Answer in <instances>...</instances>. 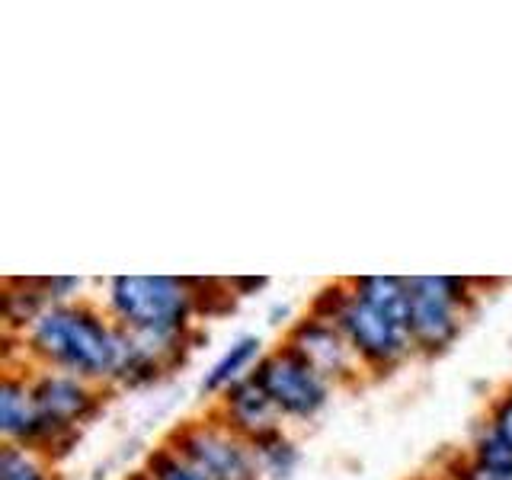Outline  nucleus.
Segmentation results:
<instances>
[{"mask_svg": "<svg viewBox=\"0 0 512 480\" xmlns=\"http://www.w3.org/2000/svg\"><path fill=\"white\" fill-rule=\"evenodd\" d=\"M484 426L490 432H496V436H500L506 445H512V388L500 391V394L490 400Z\"/></svg>", "mask_w": 512, "mask_h": 480, "instance_id": "nucleus-18", "label": "nucleus"}, {"mask_svg": "<svg viewBox=\"0 0 512 480\" xmlns=\"http://www.w3.org/2000/svg\"><path fill=\"white\" fill-rule=\"evenodd\" d=\"M282 343L292 352H298L311 368H317L333 388H349V384H359L368 375L365 365L356 356V349H352L343 336V330L324 317L304 314L301 320H295V324L288 327Z\"/></svg>", "mask_w": 512, "mask_h": 480, "instance_id": "nucleus-8", "label": "nucleus"}, {"mask_svg": "<svg viewBox=\"0 0 512 480\" xmlns=\"http://www.w3.org/2000/svg\"><path fill=\"white\" fill-rule=\"evenodd\" d=\"M407 333L416 356L436 359L455 346L464 320L474 311L477 292L471 279L458 276H410Z\"/></svg>", "mask_w": 512, "mask_h": 480, "instance_id": "nucleus-5", "label": "nucleus"}, {"mask_svg": "<svg viewBox=\"0 0 512 480\" xmlns=\"http://www.w3.org/2000/svg\"><path fill=\"white\" fill-rule=\"evenodd\" d=\"M0 436L7 445L36 452L42 442V413L29 381V365H7L0 381Z\"/></svg>", "mask_w": 512, "mask_h": 480, "instance_id": "nucleus-10", "label": "nucleus"}, {"mask_svg": "<svg viewBox=\"0 0 512 480\" xmlns=\"http://www.w3.org/2000/svg\"><path fill=\"white\" fill-rule=\"evenodd\" d=\"M141 474L148 480H205L196 468H192V464H186L167 445L154 448V452L148 455V461H144Z\"/></svg>", "mask_w": 512, "mask_h": 480, "instance_id": "nucleus-17", "label": "nucleus"}, {"mask_svg": "<svg viewBox=\"0 0 512 480\" xmlns=\"http://www.w3.org/2000/svg\"><path fill=\"white\" fill-rule=\"evenodd\" d=\"M212 413L250 445L285 429V416L269 400V394L263 391V384L256 381V375H247L244 381H237L224 394H218Z\"/></svg>", "mask_w": 512, "mask_h": 480, "instance_id": "nucleus-9", "label": "nucleus"}, {"mask_svg": "<svg viewBox=\"0 0 512 480\" xmlns=\"http://www.w3.org/2000/svg\"><path fill=\"white\" fill-rule=\"evenodd\" d=\"M448 480H487V477H480L474 468H471V464H468V458H458L455 461V468H448V474H445Z\"/></svg>", "mask_w": 512, "mask_h": 480, "instance_id": "nucleus-20", "label": "nucleus"}, {"mask_svg": "<svg viewBox=\"0 0 512 480\" xmlns=\"http://www.w3.org/2000/svg\"><path fill=\"white\" fill-rule=\"evenodd\" d=\"M128 480H148V477H144V474H141V471H138V474H135V477H128Z\"/></svg>", "mask_w": 512, "mask_h": 480, "instance_id": "nucleus-22", "label": "nucleus"}, {"mask_svg": "<svg viewBox=\"0 0 512 480\" xmlns=\"http://www.w3.org/2000/svg\"><path fill=\"white\" fill-rule=\"evenodd\" d=\"M308 314L324 317L343 330V336L349 340V346L356 349V356L365 365L368 375H388L394 368L404 365L410 356H416L407 327L391 320L388 314L368 308V304L352 292L349 279L320 288Z\"/></svg>", "mask_w": 512, "mask_h": 480, "instance_id": "nucleus-3", "label": "nucleus"}, {"mask_svg": "<svg viewBox=\"0 0 512 480\" xmlns=\"http://www.w3.org/2000/svg\"><path fill=\"white\" fill-rule=\"evenodd\" d=\"M164 445L192 464L205 480H263L253 445L224 426L215 413L180 423Z\"/></svg>", "mask_w": 512, "mask_h": 480, "instance_id": "nucleus-6", "label": "nucleus"}, {"mask_svg": "<svg viewBox=\"0 0 512 480\" xmlns=\"http://www.w3.org/2000/svg\"><path fill=\"white\" fill-rule=\"evenodd\" d=\"M20 365L52 368L112 388L122 359V327L90 301L45 308L20 336Z\"/></svg>", "mask_w": 512, "mask_h": 480, "instance_id": "nucleus-1", "label": "nucleus"}, {"mask_svg": "<svg viewBox=\"0 0 512 480\" xmlns=\"http://www.w3.org/2000/svg\"><path fill=\"white\" fill-rule=\"evenodd\" d=\"M416 480H448L445 474H436V477H416Z\"/></svg>", "mask_w": 512, "mask_h": 480, "instance_id": "nucleus-21", "label": "nucleus"}, {"mask_svg": "<svg viewBox=\"0 0 512 480\" xmlns=\"http://www.w3.org/2000/svg\"><path fill=\"white\" fill-rule=\"evenodd\" d=\"M199 317H218L234 308V288L228 279H189Z\"/></svg>", "mask_w": 512, "mask_h": 480, "instance_id": "nucleus-16", "label": "nucleus"}, {"mask_svg": "<svg viewBox=\"0 0 512 480\" xmlns=\"http://www.w3.org/2000/svg\"><path fill=\"white\" fill-rule=\"evenodd\" d=\"M106 314L138 336H192L196 298L189 279L176 276H116L106 282Z\"/></svg>", "mask_w": 512, "mask_h": 480, "instance_id": "nucleus-2", "label": "nucleus"}, {"mask_svg": "<svg viewBox=\"0 0 512 480\" xmlns=\"http://www.w3.org/2000/svg\"><path fill=\"white\" fill-rule=\"evenodd\" d=\"M253 375L263 384V391L279 407L285 420H298V423L314 420L330 404V397L336 391L317 368H311L285 343L269 349L260 359V365L253 368Z\"/></svg>", "mask_w": 512, "mask_h": 480, "instance_id": "nucleus-7", "label": "nucleus"}, {"mask_svg": "<svg viewBox=\"0 0 512 480\" xmlns=\"http://www.w3.org/2000/svg\"><path fill=\"white\" fill-rule=\"evenodd\" d=\"M471 468L487 480H512V445H506L487 426L477 429L471 448L464 452Z\"/></svg>", "mask_w": 512, "mask_h": 480, "instance_id": "nucleus-13", "label": "nucleus"}, {"mask_svg": "<svg viewBox=\"0 0 512 480\" xmlns=\"http://www.w3.org/2000/svg\"><path fill=\"white\" fill-rule=\"evenodd\" d=\"M0 480H58L52 461L23 445H0Z\"/></svg>", "mask_w": 512, "mask_h": 480, "instance_id": "nucleus-14", "label": "nucleus"}, {"mask_svg": "<svg viewBox=\"0 0 512 480\" xmlns=\"http://www.w3.org/2000/svg\"><path fill=\"white\" fill-rule=\"evenodd\" d=\"M29 381L42 413V442L36 452L55 464L64 455H71V448L77 445L80 436V426L90 423L103 410L109 388L68 372H52V368H32V365H29Z\"/></svg>", "mask_w": 512, "mask_h": 480, "instance_id": "nucleus-4", "label": "nucleus"}, {"mask_svg": "<svg viewBox=\"0 0 512 480\" xmlns=\"http://www.w3.org/2000/svg\"><path fill=\"white\" fill-rule=\"evenodd\" d=\"M256 452V461H260V471L263 477H272V480H285L298 468V445L288 439V432H276V436H269L263 442L253 445Z\"/></svg>", "mask_w": 512, "mask_h": 480, "instance_id": "nucleus-15", "label": "nucleus"}, {"mask_svg": "<svg viewBox=\"0 0 512 480\" xmlns=\"http://www.w3.org/2000/svg\"><path fill=\"white\" fill-rule=\"evenodd\" d=\"M266 356V349H263V340L260 336H237V340L221 352V356L215 359V365L205 372V381H202V391L205 394H224L231 388V384L237 381H244L247 375H253V368L260 365V359Z\"/></svg>", "mask_w": 512, "mask_h": 480, "instance_id": "nucleus-11", "label": "nucleus"}, {"mask_svg": "<svg viewBox=\"0 0 512 480\" xmlns=\"http://www.w3.org/2000/svg\"><path fill=\"white\" fill-rule=\"evenodd\" d=\"M231 282V288H234V295L237 298H247L250 292H263V288L269 285V279H240V276H234V279H228Z\"/></svg>", "mask_w": 512, "mask_h": 480, "instance_id": "nucleus-19", "label": "nucleus"}, {"mask_svg": "<svg viewBox=\"0 0 512 480\" xmlns=\"http://www.w3.org/2000/svg\"><path fill=\"white\" fill-rule=\"evenodd\" d=\"M352 292H356L368 308H375L381 314H388L391 320L407 327L410 314V285L400 276H359L349 279Z\"/></svg>", "mask_w": 512, "mask_h": 480, "instance_id": "nucleus-12", "label": "nucleus"}]
</instances>
